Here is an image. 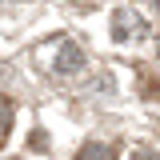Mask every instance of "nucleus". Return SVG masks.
I'll list each match as a JSON object with an SVG mask.
<instances>
[{
  "label": "nucleus",
  "instance_id": "1",
  "mask_svg": "<svg viewBox=\"0 0 160 160\" xmlns=\"http://www.w3.org/2000/svg\"><path fill=\"white\" fill-rule=\"evenodd\" d=\"M112 36L116 40H140L144 36V16H140L136 8H116V16H112Z\"/></svg>",
  "mask_w": 160,
  "mask_h": 160
},
{
  "label": "nucleus",
  "instance_id": "2",
  "mask_svg": "<svg viewBox=\"0 0 160 160\" xmlns=\"http://www.w3.org/2000/svg\"><path fill=\"white\" fill-rule=\"evenodd\" d=\"M80 68H84V52H80L72 40H64V44H60V56H56V72L60 76H72Z\"/></svg>",
  "mask_w": 160,
  "mask_h": 160
},
{
  "label": "nucleus",
  "instance_id": "3",
  "mask_svg": "<svg viewBox=\"0 0 160 160\" xmlns=\"http://www.w3.org/2000/svg\"><path fill=\"white\" fill-rule=\"evenodd\" d=\"M76 160H116V148L112 144H84L76 152Z\"/></svg>",
  "mask_w": 160,
  "mask_h": 160
},
{
  "label": "nucleus",
  "instance_id": "4",
  "mask_svg": "<svg viewBox=\"0 0 160 160\" xmlns=\"http://www.w3.org/2000/svg\"><path fill=\"white\" fill-rule=\"evenodd\" d=\"M12 132V100L0 96V144H4V136Z\"/></svg>",
  "mask_w": 160,
  "mask_h": 160
},
{
  "label": "nucleus",
  "instance_id": "5",
  "mask_svg": "<svg viewBox=\"0 0 160 160\" xmlns=\"http://www.w3.org/2000/svg\"><path fill=\"white\" fill-rule=\"evenodd\" d=\"M140 92L148 100H160V80H148V76H140Z\"/></svg>",
  "mask_w": 160,
  "mask_h": 160
},
{
  "label": "nucleus",
  "instance_id": "6",
  "mask_svg": "<svg viewBox=\"0 0 160 160\" xmlns=\"http://www.w3.org/2000/svg\"><path fill=\"white\" fill-rule=\"evenodd\" d=\"M132 160H160V156H156V152H152V148H140V152H136V156H132Z\"/></svg>",
  "mask_w": 160,
  "mask_h": 160
},
{
  "label": "nucleus",
  "instance_id": "7",
  "mask_svg": "<svg viewBox=\"0 0 160 160\" xmlns=\"http://www.w3.org/2000/svg\"><path fill=\"white\" fill-rule=\"evenodd\" d=\"M156 8H160V0H156Z\"/></svg>",
  "mask_w": 160,
  "mask_h": 160
},
{
  "label": "nucleus",
  "instance_id": "8",
  "mask_svg": "<svg viewBox=\"0 0 160 160\" xmlns=\"http://www.w3.org/2000/svg\"><path fill=\"white\" fill-rule=\"evenodd\" d=\"M156 48H160V44H156Z\"/></svg>",
  "mask_w": 160,
  "mask_h": 160
}]
</instances>
